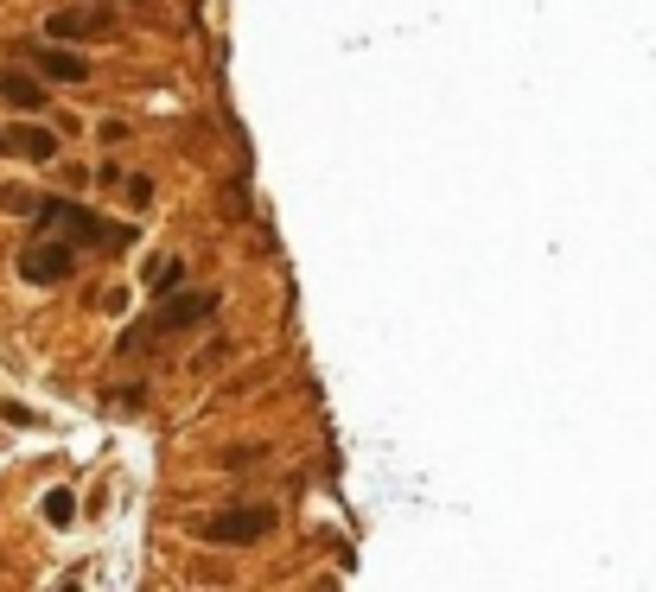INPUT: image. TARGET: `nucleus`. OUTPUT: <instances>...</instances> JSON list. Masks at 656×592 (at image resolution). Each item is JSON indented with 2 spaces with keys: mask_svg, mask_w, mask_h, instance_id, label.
Returning <instances> with one entry per match:
<instances>
[{
  "mask_svg": "<svg viewBox=\"0 0 656 592\" xmlns=\"http://www.w3.org/2000/svg\"><path fill=\"white\" fill-rule=\"evenodd\" d=\"M45 522L51 529H71L77 522V491H45Z\"/></svg>",
  "mask_w": 656,
  "mask_h": 592,
  "instance_id": "9",
  "label": "nucleus"
},
{
  "mask_svg": "<svg viewBox=\"0 0 656 592\" xmlns=\"http://www.w3.org/2000/svg\"><path fill=\"white\" fill-rule=\"evenodd\" d=\"M20 51L32 58V71H39V77H51V83H90V64H83L77 51H58V45H45V51L20 45Z\"/></svg>",
  "mask_w": 656,
  "mask_h": 592,
  "instance_id": "5",
  "label": "nucleus"
},
{
  "mask_svg": "<svg viewBox=\"0 0 656 592\" xmlns=\"http://www.w3.org/2000/svg\"><path fill=\"white\" fill-rule=\"evenodd\" d=\"M77 274V249L64 236H45V242H32V249L20 255V281L26 287H64Z\"/></svg>",
  "mask_w": 656,
  "mask_h": 592,
  "instance_id": "3",
  "label": "nucleus"
},
{
  "mask_svg": "<svg viewBox=\"0 0 656 592\" xmlns=\"http://www.w3.org/2000/svg\"><path fill=\"white\" fill-rule=\"evenodd\" d=\"M217 306H223V300H217V287H198V293H166V306L153 312L141 332H128V338H122V351H134V344H153V332H192V325H204Z\"/></svg>",
  "mask_w": 656,
  "mask_h": 592,
  "instance_id": "1",
  "label": "nucleus"
},
{
  "mask_svg": "<svg viewBox=\"0 0 656 592\" xmlns=\"http://www.w3.org/2000/svg\"><path fill=\"white\" fill-rule=\"evenodd\" d=\"M0 204H7L13 217H32V204H39V198H32V191H0Z\"/></svg>",
  "mask_w": 656,
  "mask_h": 592,
  "instance_id": "12",
  "label": "nucleus"
},
{
  "mask_svg": "<svg viewBox=\"0 0 656 592\" xmlns=\"http://www.w3.org/2000/svg\"><path fill=\"white\" fill-rule=\"evenodd\" d=\"M115 191H122V198L134 204V211H141V204L153 198V179H147V172H122V179H115Z\"/></svg>",
  "mask_w": 656,
  "mask_h": 592,
  "instance_id": "10",
  "label": "nucleus"
},
{
  "mask_svg": "<svg viewBox=\"0 0 656 592\" xmlns=\"http://www.w3.org/2000/svg\"><path fill=\"white\" fill-rule=\"evenodd\" d=\"M45 32H51V39H109L115 20H109V13H51Z\"/></svg>",
  "mask_w": 656,
  "mask_h": 592,
  "instance_id": "6",
  "label": "nucleus"
},
{
  "mask_svg": "<svg viewBox=\"0 0 656 592\" xmlns=\"http://www.w3.org/2000/svg\"><path fill=\"white\" fill-rule=\"evenodd\" d=\"M115 408H122V414H141V408H147V382H122V389H115Z\"/></svg>",
  "mask_w": 656,
  "mask_h": 592,
  "instance_id": "11",
  "label": "nucleus"
},
{
  "mask_svg": "<svg viewBox=\"0 0 656 592\" xmlns=\"http://www.w3.org/2000/svg\"><path fill=\"white\" fill-rule=\"evenodd\" d=\"M128 141V121H102V147H122Z\"/></svg>",
  "mask_w": 656,
  "mask_h": 592,
  "instance_id": "13",
  "label": "nucleus"
},
{
  "mask_svg": "<svg viewBox=\"0 0 656 592\" xmlns=\"http://www.w3.org/2000/svg\"><path fill=\"white\" fill-rule=\"evenodd\" d=\"M179 281H185V261L179 255H153L147 261V293H160V300H166V293H179Z\"/></svg>",
  "mask_w": 656,
  "mask_h": 592,
  "instance_id": "8",
  "label": "nucleus"
},
{
  "mask_svg": "<svg viewBox=\"0 0 656 592\" xmlns=\"http://www.w3.org/2000/svg\"><path fill=\"white\" fill-rule=\"evenodd\" d=\"M0 102H13V109L39 115V109H45V83L26 77V71H0Z\"/></svg>",
  "mask_w": 656,
  "mask_h": 592,
  "instance_id": "7",
  "label": "nucleus"
},
{
  "mask_svg": "<svg viewBox=\"0 0 656 592\" xmlns=\"http://www.w3.org/2000/svg\"><path fill=\"white\" fill-rule=\"evenodd\" d=\"M0 153H20V160H32V166H45V160H58V134L51 128H0Z\"/></svg>",
  "mask_w": 656,
  "mask_h": 592,
  "instance_id": "4",
  "label": "nucleus"
},
{
  "mask_svg": "<svg viewBox=\"0 0 656 592\" xmlns=\"http://www.w3.org/2000/svg\"><path fill=\"white\" fill-rule=\"evenodd\" d=\"M58 592H83V586H58Z\"/></svg>",
  "mask_w": 656,
  "mask_h": 592,
  "instance_id": "14",
  "label": "nucleus"
},
{
  "mask_svg": "<svg viewBox=\"0 0 656 592\" xmlns=\"http://www.w3.org/2000/svg\"><path fill=\"white\" fill-rule=\"evenodd\" d=\"M274 516L268 503H230V510H217L211 522L198 529V542H211V548H249V542H262V535H274Z\"/></svg>",
  "mask_w": 656,
  "mask_h": 592,
  "instance_id": "2",
  "label": "nucleus"
}]
</instances>
